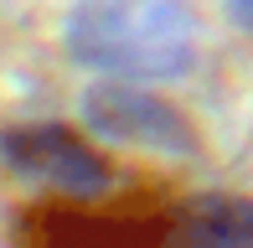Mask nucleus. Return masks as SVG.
I'll list each match as a JSON object with an SVG mask.
<instances>
[{
    "instance_id": "obj_1",
    "label": "nucleus",
    "mask_w": 253,
    "mask_h": 248,
    "mask_svg": "<svg viewBox=\"0 0 253 248\" xmlns=\"http://www.w3.org/2000/svg\"><path fill=\"white\" fill-rule=\"evenodd\" d=\"M21 248H253V197H52Z\"/></svg>"
},
{
    "instance_id": "obj_4",
    "label": "nucleus",
    "mask_w": 253,
    "mask_h": 248,
    "mask_svg": "<svg viewBox=\"0 0 253 248\" xmlns=\"http://www.w3.org/2000/svg\"><path fill=\"white\" fill-rule=\"evenodd\" d=\"M83 119L93 134H103L114 145H134V150H155V155L202 150L197 124L145 83H93L83 93Z\"/></svg>"
},
{
    "instance_id": "obj_5",
    "label": "nucleus",
    "mask_w": 253,
    "mask_h": 248,
    "mask_svg": "<svg viewBox=\"0 0 253 248\" xmlns=\"http://www.w3.org/2000/svg\"><path fill=\"white\" fill-rule=\"evenodd\" d=\"M233 16H238L243 31H253V0H233Z\"/></svg>"
},
{
    "instance_id": "obj_3",
    "label": "nucleus",
    "mask_w": 253,
    "mask_h": 248,
    "mask_svg": "<svg viewBox=\"0 0 253 248\" xmlns=\"http://www.w3.org/2000/svg\"><path fill=\"white\" fill-rule=\"evenodd\" d=\"M0 155H5V165L16 176L37 181L42 191H52V197H109L114 181H119L109 155H103L83 129L57 124V119L10 129L5 140H0Z\"/></svg>"
},
{
    "instance_id": "obj_2",
    "label": "nucleus",
    "mask_w": 253,
    "mask_h": 248,
    "mask_svg": "<svg viewBox=\"0 0 253 248\" xmlns=\"http://www.w3.org/2000/svg\"><path fill=\"white\" fill-rule=\"evenodd\" d=\"M67 52L103 83H170L197 67L202 21L191 0H78Z\"/></svg>"
}]
</instances>
